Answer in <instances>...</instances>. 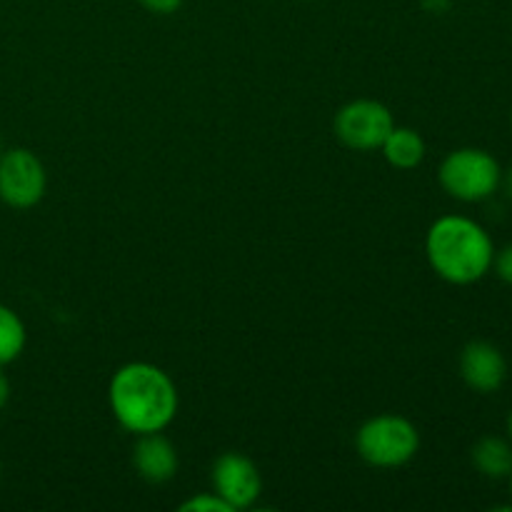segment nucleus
Segmentation results:
<instances>
[{
  "instance_id": "nucleus-7",
  "label": "nucleus",
  "mask_w": 512,
  "mask_h": 512,
  "mask_svg": "<svg viewBox=\"0 0 512 512\" xmlns=\"http://www.w3.org/2000/svg\"><path fill=\"white\" fill-rule=\"evenodd\" d=\"M215 493L233 510L250 508L263 490L258 468L250 458L240 453H225L213 465Z\"/></svg>"
},
{
  "instance_id": "nucleus-5",
  "label": "nucleus",
  "mask_w": 512,
  "mask_h": 512,
  "mask_svg": "<svg viewBox=\"0 0 512 512\" xmlns=\"http://www.w3.org/2000/svg\"><path fill=\"white\" fill-rule=\"evenodd\" d=\"M45 168L35 153L13 148L0 153V200L10 208L28 210L45 195Z\"/></svg>"
},
{
  "instance_id": "nucleus-1",
  "label": "nucleus",
  "mask_w": 512,
  "mask_h": 512,
  "mask_svg": "<svg viewBox=\"0 0 512 512\" xmlns=\"http://www.w3.org/2000/svg\"><path fill=\"white\" fill-rule=\"evenodd\" d=\"M110 410L128 433H163L178 413V390L170 375L150 363H128L108 388Z\"/></svg>"
},
{
  "instance_id": "nucleus-4",
  "label": "nucleus",
  "mask_w": 512,
  "mask_h": 512,
  "mask_svg": "<svg viewBox=\"0 0 512 512\" xmlns=\"http://www.w3.org/2000/svg\"><path fill=\"white\" fill-rule=\"evenodd\" d=\"M438 180L450 198L460 203H480L500 188L503 170L488 150L458 148L440 163Z\"/></svg>"
},
{
  "instance_id": "nucleus-17",
  "label": "nucleus",
  "mask_w": 512,
  "mask_h": 512,
  "mask_svg": "<svg viewBox=\"0 0 512 512\" xmlns=\"http://www.w3.org/2000/svg\"><path fill=\"white\" fill-rule=\"evenodd\" d=\"M423 5L428 10H435V13H443V10L450 5V0H423Z\"/></svg>"
},
{
  "instance_id": "nucleus-3",
  "label": "nucleus",
  "mask_w": 512,
  "mask_h": 512,
  "mask_svg": "<svg viewBox=\"0 0 512 512\" xmlns=\"http://www.w3.org/2000/svg\"><path fill=\"white\" fill-rule=\"evenodd\" d=\"M360 458L373 468H400L420 448V433L403 415H375L355 435Z\"/></svg>"
},
{
  "instance_id": "nucleus-13",
  "label": "nucleus",
  "mask_w": 512,
  "mask_h": 512,
  "mask_svg": "<svg viewBox=\"0 0 512 512\" xmlns=\"http://www.w3.org/2000/svg\"><path fill=\"white\" fill-rule=\"evenodd\" d=\"M180 512H233V508H230L218 493H203L185 500V503L180 505Z\"/></svg>"
},
{
  "instance_id": "nucleus-6",
  "label": "nucleus",
  "mask_w": 512,
  "mask_h": 512,
  "mask_svg": "<svg viewBox=\"0 0 512 512\" xmlns=\"http://www.w3.org/2000/svg\"><path fill=\"white\" fill-rule=\"evenodd\" d=\"M395 128L393 113L378 100H353L335 115V135L353 150H378Z\"/></svg>"
},
{
  "instance_id": "nucleus-16",
  "label": "nucleus",
  "mask_w": 512,
  "mask_h": 512,
  "mask_svg": "<svg viewBox=\"0 0 512 512\" xmlns=\"http://www.w3.org/2000/svg\"><path fill=\"white\" fill-rule=\"evenodd\" d=\"M8 400H10V380L5 378V373L0 370V410L8 405Z\"/></svg>"
},
{
  "instance_id": "nucleus-12",
  "label": "nucleus",
  "mask_w": 512,
  "mask_h": 512,
  "mask_svg": "<svg viewBox=\"0 0 512 512\" xmlns=\"http://www.w3.org/2000/svg\"><path fill=\"white\" fill-rule=\"evenodd\" d=\"M25 348V325L15 310L0 303V368L20 358Z\"/></svg>"
},
{
  "instance_id": "nucleus-11",
  "label": "nucleus",
  "mask_w": 512,
  "mask_h": 512,
  "mask_svg": "<svg viewBox=\"0 0 512 512\" xmlns=\"http://www.w3.org/2000/svg\"><path fill=\"white\" fill-rule=\"evenodd\" d=\"M383 155L393 168L413 170L423 163L425 158V140L418 130L398 128L395 125L383 143Z\"/></svg>"
},
{
  "instance_id": "nucleus-14",
  "label": "nucleus",
  "mask_w": 512,
  "mask_h": 512,
  "mask_svg": "<svg viewBox=\"0 0 512 512\" xmlns=\"http://www.w3.org/2000/svg\"><path fill=\"white\" fill-rule=\"evenodd\" d=\"M493 268H495V273H498V278L503 280V283L512 285V243L505 245L503 250H498V253H495Z\"/></svg>"
},
{
  "instance_id": "nucleus-19",
  "label": "nucleus",
  "mask_w": 512,
  "mask_h": 512,
  "mask_svg": "<svg viewBox=\"0 0 512 512\" xmlns=\"http://www.w3.org/2000/svg\"><path fill=\"white\" fill-rule=\"evenodd\" d=\"M508 435H510V443H512V410H510V415H508Z\"/></svg>"
},
{
  "instance_id": "nucleus-8",
  "label": "nucleus",
  "mask_w": 512,
  "mask_h": 512,
  "mask_svg": "<svg viewBox=\"0 0 512 512\" xmlns=\"http://www.w3.org/2000/svg\"><path fill=\"white\" fill-rule=\"evenodd\" d=\"M460 375L475 393L490 395L503 388L508 378V363L498 345L488 340H473L460 353Z\"/></svg>"
},
{
  "instance_id": "nucleus-9",
  "label": "nucleus",
  "mask_w": 512,
  "mask_h": 512,
  "mask_svg": "<svg viewBox=\"0 0 512 512\" xmlns=\"http://www.w3.org/2000/svg\"><path fill=\"white\" fill-rule=\"evenodd\" d=\"M133 465L138 475L148 483H168L178 470V453L173 443L160 433L138 435L133 448Z\"/></svg>"
},
{
  "instance_id": "nucleus-20",
  "label": "nucleus",
  "mask_w": 512,
  "mask_h": 512,
  "mask_svg": "<svg viewBox=\"0 0 512 512\" xmlns=\"http://www.w3.org/2000/svg\"><path fill=\"white\" fill-rule=\"evenodd\" d=\"M510 493H512V473H510Z\"/></svg>"
},
{
  "instance_id": "nucleus-10",
  "label": "nucleus",
  "mask_w": 512,
  "mask_h": 512,
  "mask_svg": "<svg viewBox=\"0 0 512 512\" xmlns=\"http://www.w3.org/2000/svg\"><path fill=\"white\" fill-rule=\"evenodd\" d=\"M473 465L478 473L490 480L510 478L512 473V443L498 435H485L473 445Z\"/></svg>"
},
{
  "instance_id": "nucleus-18",
  "label": "nucleus",
  "mask_w": 512,
  "mask_h": 512,
  "mask_svg": "<svg viewBox=\"0 0 512 512\" xmlns=\"http://www.w3.org/2000/svg\"><path fill=\"white\" fill-rule=\"evenodd\" d=\"M505 190H508V195L512 200V168L508 170V175H505Z\"/></svg>"
},
{
  "instance_id": "nucleus-15",
  "label": "nucleus",
  "mask_w": 512,
  "mask_h": 512,
  "mask_svg": "<svg viewBox=\"0 0 512 512\" xmlns=\"http://www.w3.org/2000/svg\"><path fill=\"white\" fill-rule=\"evenodd\" d=\"M138 3L143 5L148 13L170 15V13H175V10H180V5H183L185 0H138Z\"/></svg>"
},
{
  "instance_id": "nucleus-2",
  "label": "nucleus",
  "mask_w": 512,
  "mask_h": 512,
  "mask_svg": "<svg viewBox=\"0 0 512 512\" xmlns=\"http://www.w3.org/2000/svg\"><path fill=\"white\" fill-rule=\"evenodd\" d=\"M425 255L435 273L453 285H473L493 268L495 245L488 230L463 215L435 220L425 238Z\"/></svg>"
}]
</instances>
